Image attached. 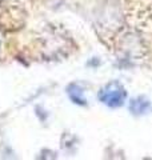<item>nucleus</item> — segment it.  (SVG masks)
I'll return each mask as SVG.
<instances>
[{
  "instance_id": "nucleus-3",
  "label": "nucleus",
  "mask_w": 152,
  "mask_h": 160,
  "mask_svg": "<svg viewBox=\"0 0 152 160\" xmlns=\"http://www.w3.org/2000/svg\"><path fill=\"white\" fill-rule=\"evenodd\" d=\"M67 93L75 104H79V106H85L87 104V99L84 98V89L79 84L76 83L69 84V87L67 88Z\"/></svg>"
},
{
  "instance_id": "nucleus-2",
  "label": "nucleus",
  "mask_w": 152,
  "mask_h": 160,
  "mask_svg": "<svg viewBox=\"0 0 152 160\" xmlns=\"http://www.w3.org/2000/svg\"><path fill=\"white\" fill-rule=\"evenodd\" d=\"M128 109H129L131 113L135 115V116H143V115H147V113L151 112L152 103L149 102L148 98H145V96H138V98H134L129 102Z\"/></svg>"
},
{
  "instance_id": "nucleus-1",
  "label": "nucleus",
  "mask_w": 152,
  "mask_h": 160,
  "mask_svg": "<svg viewBox=\"0 0 152 160\" xmlns=\"http://www.w3.org/2000/svg\"><path fill=\"white\" fill-rule=\"evenodd\" d=\"M99 100L109 108H119L125 103L127 91L119 82H109L99 91Z\"/></svg>"
}]
</instances>
